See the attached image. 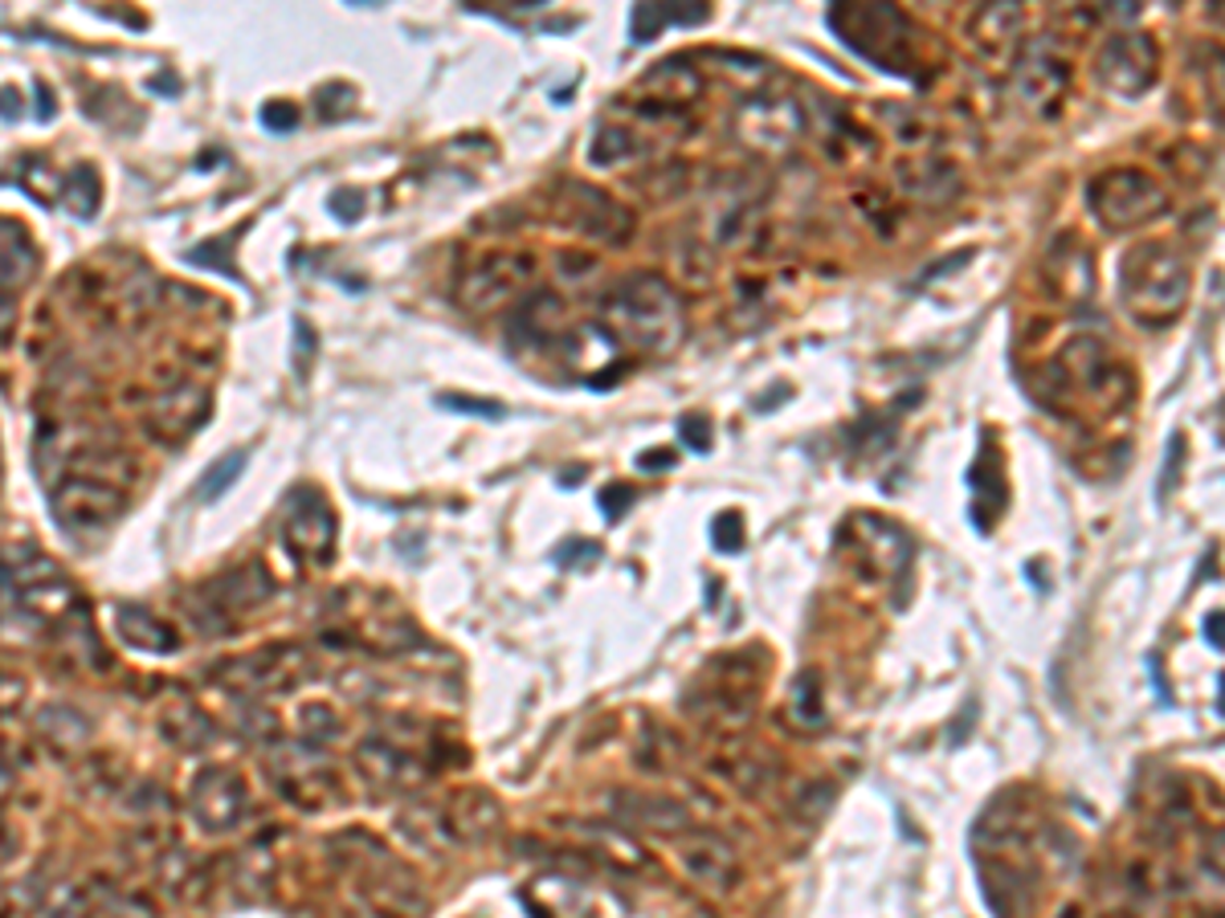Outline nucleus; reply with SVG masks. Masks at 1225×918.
I'll use <instances>...</instances> for the list:
<instances>
[{"label":"nucleus","mask_w":1225,"mask_h":918,"mask_svg":"<svg viewBox=\"0 0 1225 918\" xmlns=\"http://www.w3.org/2000/svg\"><path fill=\"white\" fill-rule=\"evenodd\" d=\"M601 315L617 339L634 343L638 351H654V355L674 351L683 331H687L683 302L671 290V282L658 278V274H629V278H622L601 299Z\"/></svg>","instance_id":"nucleus-1"},{"label":"nucleus","mask_w":1225,"mask_h":918,"mask_svg":"<svg viewBox=\"0 0 1225 918\" xmlns=\"http://www.w3.org/2000/svg\"><path fill=\"white\" fill-rule=\"evenodd\" d=\"M1192 290L1185 257L1164 241H1143L1120 262V302L1140 327H1168L1180 318Z\"/></svg>","instance_id":"nucleus-2"},{"label":"nucleus","mask_w":1225,"mask_h":918,"mask_svg":"<svg viewBox=\"0 0 1225 918\" xmlns=\"http://www.w3.org/2000/svg\"><path fill=\"white\" fill-rule=\"evenodd\" d=\"M829 29L862 53L871 66L887 74L915 78L920 53H915V25L895 9V4H834L829 9Z\"/></svg>","instance_id":"nucleus-3"},{"label":"nucleus","mask_w":1225,"mask_h":918,"mask_svg":"<svg viewBox=\"0 0 1225 918\" xmlns=\"http://www.w3.org/2000/svg\"><path fill=\"white\" fill-rule=\"evenodd\" d=\"M1046 388H1041L1038 401H1050L1054 408H1062V401H1087V404H1103L1108 408L1111 397H1115V380L1127 385V376L1120 372V364L1111 360V351L1103 339L1095 335H1078L1071 339L1066 348L1058 351V360L1046 364Z\"/></svg>","instance_id":"nucleus-4"},{"label":"nucleus","mask_w":1225,"mask_h":918,"mask_svg":"<svg viewBox=\"0 0 1225 918\" xmlns=\"http://www.w3.org/2000/svg\"><path fill=\"white\" fill-rule=\"evenodd\" d=\"M1087 204L1108 229H1140L1168 213V192L1140 167H1111L1087 184Z\"/></svg>","instance_id":"nucleus-5"},{"label":"nucleus","mask_w":1225,"mask_h":918,"mask_svg":"<svg viewBox=\"0 0 1225 918\" xmlns=\"http://www.w3.org/2000/svg\"><path fill=\"white\" fill-rule=\"evenodd\" d=\"M1071 86V58L1062 53L1054 37H1034L1017 58H1013V90L1022 95L1029 111H1054V102Z\"/></svg>","instance_id":"nucleus-6"},{"label":"nucleus","mask_w":1225,"mask_h":918,"mask_svg":"<svg viewBox=\"0 0 1225 918\" xmlns=\"http://www.w3.org/2000/svg\"><path fill=\"white\" fill-rule=\"evenodd\" d=\"M1160 53L1148 34H1115L1099 53V83L1120 99H1140L1157 86Z\"/></svg>","instance_id":"nucleus-7"},{"label":"nucleus","mask_w":1225,"mask_h":918,"mask_svg":"<svg viewBox=\"0 0 1225 918\" xmlns=\"http://www.w3.org/2000/svg\"><path fill=\"white\" fill-rule=\"evenodd\" d=\"M123 506H127L123 490L102 482V478L74 474V478H66L53 490V515L70 531H102V527H111L123 515Z\"/></svg>","instance_id":"nucleus-8"},{"label":"nucleus","mask_w":1225,"mask_h":918,"mask_svg":"<svg viewBox=\"0 0 1225 918\" xmlns=\"http://www.w3.org/2000/svg\"><path fill=\"white\" fill-rule=\"evenodd\" d=\"M555 217L564 221L568 229L585 237H597V241H625L629 229H634V217L629 209H622L617 201H609L601 188H588V184H564L560 197H555Z\"/></svg>","instance_id":"nucleus-9"},{"label":"nucleus","mask_w":1225,"mask_h":918,"mask_svg":"<svg viewBox=\"0 0 1225 918\" xmlns=\"http://www.w3.org/2000/svg\"><path fill=\"white\" fill-rule=\"evenodd\" d=\"M801 131H805V115L792 99H755L739 111V135L755 151L780 155L801 139Z\"/></svg>","instance_id":"nucleus-10"},{"label":"nucleus","mask_w":1225,"mask_h":918,"mask_svg":"<svg viewBox=\"0 0 1225 918\" xmlns=\"http://www.w3.org/2000/svg\"><path fill=\"white\" fill-rule=\"evenodd\" d=\"M286 543L311 564H327L336 543V515L315 490H299L286 506Z\"/></svg>","instance_id":"nucleus-11"},{"label":"nucleus","mask_w":1225,"mask_h":918,"mask_svg":"<svg viewBox=\"0 0 1225 918\" xmlns=\"http://www.w3.org/2000/svg\"><path fill=\"white\" fill-rule=\"evenodd\" d=\"M246 808V788L229 768H204L192 780V817L201 820L209 833H225L241 820Z\"/></svg>","instance_id":"nucleus-12"},{"label":"nucleus","mask_w":1225,"mask_h":918,"mask_svg":"<svg viewBox=\"0 0 1225 918\" xmlns=\"http://www.w3.org/2000/svg\"><path fill=\"white\" fill-rule=\"evenodd\" d=\"M678 866L687 869V878L711 885V890H732L739 878L736 850L715 833H687L678 845Z\"/></svg>","instance_id":"nucleus-13"},{"label":"nucleus","mask_w":1225,"mask_h":918,"mask_svg":"<svg viewBox=\"0 0 1225 918\" xmlns=\"http://www.w3.org/2000/svg\"><path fill=\"white\" fill-rule=\"evenodd\" d=\"M536 274V262L527 253H503V257H487L483 266L471 269V278L462 282V299L471 306H490L503 302L520 290L527 278Z\"/></svg>","instance_id":"nucleus-14"},{"label":"nucleus","mask_w":1225,"mask_h":918,"mask_svg":"<svg viewBox=\"0 0 1225 918\" xmlns=\"http://www.w3.org/2000/svg\"><path fill=\"white\" fill-rule=\"evenodd\" d=\"M204 417H209V397L197 385H176L148 404V429L168 441L188 437Z\"/></svg>","instance_id":"nucleus-15"},{"label":"nucleus","mask_w":1225,"mask_h":918,"mask_svg":"<svg viewBox=\"0 0 1225 918\" xmlns=\"http://www.w3.org/2000/svg\"><path fill=\"white\" fill-rule=\"evenodd\" d=\"M1041 274H1046V286L1054 290L1058 302H1087L1091 299V290H1095L1091 253L1083 250L1075 237H1062L1054 250L1046 253Z\"/></svg>","instance_id":"nucleus-16"},{"label":"nucleus","mask_w":1225,"mask_h":918,"mask_svg":"<svg viewBox=\"0 0 1225 918\" xmlns=\"http://www.w3.org/2000/svg\"><path fill=\"white\" fill-rule=\"evenodd\" d=\"M118 437L111 429H95V425H62V429H46L41 433V457L46 462H74L83 466L90 457L115 453Z\"/></svg>","instance_id":"nucleus-17"},{"label":"nucleus","mask_w":1225,"mask_h":918,"mask_svg":"<svg viewBox=\"0 0 1225 918\" xmlns=\"http://www.w3.org/2000/svg\"><path fill=\"white\" fill-rule=\"evenodd\" d=\"M968 482L976 490V506H973V523L980 531H989L997 518L1005 515L1009 506V482H1005V466H1001V453L992 445V437L985 441V453L976 457Z\"/></svg>","instance_id":"nucleus-18"},{"label":"nucleus","mask_w":1225,"mask_h":918,"mask_svg":"<svg viewBox=\"0 0 1225 918\" xmlns=\"http://www.w3.org/2000/svg\"><path fill=\"white\" fill-rule=\"evenodd\" d=\"M613 813L625 825H641V829H658V833H674L687 829V808L671 796H654V792H617L613 796Z\"/></svg>","instance_id":"nucleus-19"},{"label":"nucleus","mask_w":1225,"mask_h":918,"mask_svg":"<svg viewBox=\"0 0 1225 918\" xmlns=\"http://www.w3.org/2000/svg\"><path fill=\"white\" fill-rule=\"evenodd\" d=\"M441 817H446V829H450L453 845H466V841H483V837L495 833V825H499V804L490 801L487 792H462V796H453V801L441 808Z\"/></svg>","instance_id":"nucleus-20"},{"label":"nucleus","mask_w":1225,"mask_h":918,"mask_svg":"<svg viewBox=\"0 0 1225 918\" xmlns=\"http://www.w3.org/2000/svg\"><path fill=\"white\" fill-rule=\"evenodd\" d=\"M355 768L364 771L368 784H376V788H404L417 780L413 759H409L401 743H392V739H368V743L355 752Z\"/></svg>","instance_id":"nucleus-21"},{"label":"nucleus","mask_w":1225,"mask_h":918,"mask_svg":"<svg viewBox=\"0 0 1225 918\" xmlns=\"http://www.w3.org/2000/svg\"><path fill=\"white\" fill-rule=\"evenodd\" d=\"M707 17H711L707 4H634V13H629V41L646 46L666 25H703Z\"/></svg>","instance_id":"nucleus-22"},{"label":"nucleus","mask_w":1225,"mask_h":918,"mask_svg":"<svg viewBox=\"0 0 1225 918\" xmlns=\"http://www.w3.org/2000/svg\"><path fill=\"white\" fill-rule=\"evenodd\" d=\"M641 90H650L658 106H690L703 95V78L687 62H662V66L641 78Z\"/></svg>","instance_id":"nucleus-23"},{"label":"nucleus","mask_w":1225,"mask_h":918,"mask_svg":"<svg viewBox=\"0 0 1225 918\" xmlns=\"http://www.w3.org/2000/svg\"><path fill=\"white\" fill-rule=\"evenodd\" d=\"M899 184H903L907 197L927 204H943L957 197L960 176L952 164H936V160H924V164H907L899 167Z\"/></svg>","instance_id":"nucleus-24"},{"label":"nucleus","mask_w":1225,"mask_h":918,"mask_svg":"<svg viewBox=\"0 0 1225 918\" xmlns=\"http://www.w3.org/2000/svg\"><path fill=\"white\" fill-rule=\"evenodd\" d=\"M118 637L139 653H172L180 645L168 625L155 620L148 608H139V604H135V608H127V604L118 608Z\"/></svg>","instance_id":"nucleus-25"},{"label":"nucleus","mask_w":1225,"mask_h":918,"mask_svg":"<svg viewBox=\"0 0 1225 918\" xmlns=\"http://www.w3.org/2000/svg\"><path fill=\"white\" fill-rule=\"evenodd\" d=\"M1017 34H1022V9H1013V4L980 9V17H976V46L989 58H1009L1017 50Z\"/></svg>","instance_id":"nucleus-26"},{"label":"nucleus","mask_w":1225,"mask_h":918,"mask_svg":"<svg viewBox=\"0 0 1225 918\" xmlns=\"http://www.w3.org/2000/svg\"><path fill=\"white\" fill-rule=\"evenodd\" d=\"M37 257L13 221H0V290H17L34 278Z\"/></svg>","instance_id":"nucleus-27"},{"label":"nucleus","mask_w":1225,"mask_h":918,"mask_svg":"<svg viewBox=\"0 0 1225 918\" xmlns=\"http://www.w3.org/2000/svg\"><path fill=\"white\" fill-rule=\"evenodd\" d=\"M225 588H234V592H221V601L229 608H253V604H262L270 596V576L258 564H246V568L229 571Z\"/></svg>","instance_id":"nucleus-28"},{"label":"nucleus","mask_w":1225,"mask_h":918,"mask_svg":"<svg viewBox=\"0 0 1225 918\" xmlns=\"http://www.w3.org/2000/svg\"><path fill=\"white\" fill-rule=\"evenodd\" d=\"M37 727H41V734H50L58 747H78L90 739V722L78 710H66V706H46Z\"/></svg>","instance_id":"nucleus-29"},{"label":"nucleus","mask_w":1225,"mask_h":918,"mask_svg":"<svg viewBox=\"0 0 1225 918\" xmlns=\"http://www.w3.org/2000/svg\"><path fill=\"white\" fill-rule=\"evenodd\" d=\"M634 131H625V127H601V131L592 135V143H588V164L592 167H613L622 164V160H629L634 155Z\"/></svg>","instance_id":"nucleus-30"},{"label":"nucleus","mask_w":1225,"mask_h":918,"mask_svg":"<svg viewBox=\"0 0 1225 918\" xmlns=\"http://www.w3.org/2000/svg\"><path fill=\"white\" fill-rule=\"evenodd\" d=\"M792 718L801 722V727H822L825 715H822V678L813 674V669H805V674H797L792 678Z\"/></svg>","instance_id":"nucleus-31"},{"label":"nucleus","mask_w":1225,"mask_h":918,"mask_svg":"<svg viewBox=\"0 0 1225 918\" xmlns=\"http://www.w3.org/2000/svg\"><path fill=\"white\" fill-rule=\"evenodd\" d=\"M25 604L34 608L37 617H62L70 604H74V592H70V584H62V576L58 580H46V584H29L25 588Z\"/></svg>","instance_id":"nucleus-32"},{"label":"nucleus","mask_w":1225,"mask_h":918,"mask_svg":"<svg viewBox=\"0 0 1225 918\" xmlns=\"http://www.w3.org/2000/svg\"><path fill=\"white\" fill-rule=\"evenodd\" d=\"M99 204V176L90 167H74L66 176V209L78 217H90Z\"/></svg>","instance_id":"nucleus-33"},{"label":"nucleus","mask_w":1225,"mask_h":918,"mask_svg":"<svg viewBox=\"0 0 1225 918\" xmlns=\"http://www.w3.org/2000/svg\"><path fill=\"white\" fill-rule=\"evenodd\" d=\"M241 469H246V453H241V450L229 453V457H221L217 466H213L201 478V499H209V502L221 499V494H225V490H229V486L241 478Z\"/></svg>","instance_id":"nucleus-34"},{"label":"nucleus","mask_w":1225,"mask_h":918,"mask_svg":"<svg viewBox=\"0 0 1225 918\" xmlns=\"http://www.w3.org/2000/svg\"><path fill=\"white\" fill-rule=\"evenodd\" d=\"M715 548H720L723 555H736V551L743 548V518H739V511H723V515L715 518Z\"/></svg>","instance_id":"nucleus-35"},{"label":"nucleus","mask_w":1225,"mask_h":918,"mask_svg":"<svg viewBox=\"0 0 1225 918\" xmlns=\"http://www.w3.org/2000/svg\"><path fill=\"white\" fill-rule=\"evenodd\" d=\"M678 433L687 441V450H695V453L711 450V420H707L703 413H690V417L678 420Z\"/></svg>","instance_id":"nucleus-36"},{"label":"nucleus","mask_w":1225,"mask_h":918,"mask_svg":"<svg viewBox=\"0 0 1225 918\" xmlns=\"http://www.w3.org/2000/svg\"><path fill=\"white\" fill-rule=\"evenodd\" d=\"M597 502H601L604 518L613 523V518H622L629 506H634V486H604L601 494H597Z\"/></svg>","instance_id":"nucleus-37"},{"label":"nucleus","mask_w":1225,"mask_h":918,"mask_svg":"<svg viewBox=\"0 0 1225 918\" xmlns=\"http://www.w3.org/2000/svg\"><path fill=\"white\" fill-rule=\"evenodd\" d=\"M299 123V111L290 106V102H270V106H262V127H270L274 135L290 131Z\"/></svg>","instance_id":"nucleus-38"},{"label":"nucleus","mask_w":1225,"mask_h":918,"mask_svg":"<svg viewBox=\"0 0 1225 918\" xmlns=\"http://www.w3.org/2000/svg\"><path fill=\"white\" fill-rule=\"evenodd\" d=\"M441 408H453V413H478V417H503V404L490 401H466V397H441Z\"/></svg>","instance_id":"nucleus-39"},{"label":"nucleus","mask_w":1225,"mask_h":918,"mask_svg":"<svg viewBox=\"0 0 1225 918\" xmlns=\"http://www.w3.org/2000/svg\"><path fill=\"white\" fill-rule=\"evenodd\" d=\"M327 204H332V213H336L339 221H355L360 217V209H364V197H360L355 188H339Z\"/></svg>","instance_id":"nucleus-40"},{"label":"nucleus","mask_w":1225,"mask_h":918,"mask_svg":"<svg viewBox=\"0 0 1225 918\" xmlns=\"http://www.w3.org/2000/svg\"><path fill=\"white\" fill-rule=\"evenodd\" d=\"M25 699V690H21L17 678H9V674H0V710H13L17 702Z\"/></svg>","instance_id":"nucleus-41"},{"label":"nucleus","mask_w":1225,"mask_h":918,"mask_svg":"<svg viewBox=\"0 0 1225 918\" xmlns=\"http://www.w3.org/2000/svg\"><path fill=\"white\" fill-rule=\"evenodd\" d=\"M671 466H674L671 450H646L638 457V469H646V474H654V469H671Z\"/></svg>","instance_id":"nucleus-42"},{"label":"nucleus","mask_w":1225,"mask_h":918,"mask_svg":"<svg viewBox=\"0 0 1225 918\" xmlns=\"http://www.w3.org/2000/svg\"><path fill=\"white\" fill-rule=\"evenodd\" d=\"M1180 450H1185V437H1173V453H1168V462H1176V457H1180ZM1176 469H1180V462H1176ZM1168 486H1173V466L1164 469V482H1160V502L1168 499Z\"/></svg>","instance_id":"nucleus-43"},{"label":"nucleus","mask_w":1225,"mask_h":918,"mask_svg":"<svg viewBox=\"0 0 1225 918\" xmlns=\"http://www.w3.org/2000/svg\"><path fill=\"white\" fill-rule=\"evenodd\" d=\"M1205 637H1209V645L1222 653V613H1213V617L1205 620Z\"/></svg>","instance_id":"nucleus-44"},{"label":"nucleus","mask_w":1225,"mask_h":918,"mask_svg":"<svg viewBox=\"0 0 1225 918\" xmlns=\"http://www.w3.org/2000/svg\"><path fill=\"white\" fill-rule=\"evenodd\" d=\"M21 106H17V95L13 90H4V118H17Z\"/></svg>","instance_id":"nucleus-45"},{"label":"nucleus","mask_w":1225,"mask_h":918,"mask_svg":"<svg viewBox=\"0 0 1225 918\" xmlns=\"http://www.w3.org/2000/svg\"><path fill=\"white\" fill-rule=\"evenodd\" d=\"M9 318H13V302L0 294V327H9Z\"/></svg>","instance_id":"nucleus-46"},{"label":"nucleus","mask_w":1225,"mask_h":918,"mask_svg":"<svg viewBox=\"0 0 1225 918\" xmlns=\"http://www.w3.org/2000/svg\"><path fill=\"white\" fill-rule=\"evenodd\" d=\"M4 584H9V571L0 568V588H4Z\"/></svg>","instance_id":"nucleus-47"}]
</instances>
